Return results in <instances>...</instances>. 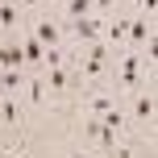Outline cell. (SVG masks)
<instances>
[{
    "mask_svg": "<svg viewBox=\"0 0 158 158\" xmlns=\"http://www.w3.org/2000/svg\"><path fill=\"white\" fill-rule=\"evenodd\" d=\"M137 79H142V50H129L125 63H121V83H125V87H137Z\"/></svg>",
    "mask_w": 158,
    "mask_h": 158,
    "instance_id": "cell-3",
    "label": "cell"
},
{
    "mask_svg": "<svg viewBox=\"0 0 158 158\" xmlns=\"http://www.w3.org/2000/svg\"><path fill=\"white\" fill-rule=\"evenodd\" d=\"M21 4H33V0H21Z\"/></svg>",
    "mask_w": 158,
    "mask_h": 158,
    "instance_id": "cell-14",
    "label": "cell"
},
{
    "mask_svg": "<svg viewBox=\"0 0 158 158\" xmlns=\"http://www.w3.org/2000/svg\"><path fill=\"white\" fill-rule=\"evenodd\" d=\"M8 158H13V154H8Z\"/></svg>",
    "mask_w": 158,
    "mask_h": 158,
    "instance_id": "cell-16",
    "label": "cell"
},
{
    "mask_svg": "<svg viewBox=\"0 0 158 158\" xmlns=\"http://www.w3.org/2000/svg\"><path fill=\"white\" fill-rule=\"evenodd\" d=\"M21 63H25L21 46H0V67H13V71H21Z\"/></svg>",
    "mask_w": 158,
    "mask_h": 158,
    "instance_id": "cell-7",
    "label": "cell"
},
{
    "mask_svg": "<svg viewBox=\"0 0 158 158\" xmlns=\"http://www.w3.org/2000/svg\"><path fill=\"white\" fill-rule=\"evenodd\" d=\"M25 83L21 71H13V67H0V92H17V87Z\"/></svg>",
    "mask_w": 158,
    "mask_h": 158,
    "instance_id": "cell-8",
    "label": "cell"
},
{
    "mask_svg": "<svg viewBox=\"0 0 158 158\" xmlns=\"http://www.w3.org/2000/svg\"><path fill=\"white\" fill-rule=\"evenodd\" d=\"M0 121H8V125H17V121H21V108H17L13 100H4V104H0Z\"/></svg>",
    "mask_w": 158,
    "mask_h": 158,
    "instance_id": "cell-11",
    "label": "cell"
},
{
    "mask_svg": "<svg viewBox=\"0 0 158 158\" xmlns=\"http://www.w3.org/2000/svg\"><path fill=\"white\" fill-rule=\"evenodd\" d=\"M0 25H4V29H8V25H17V4H8V0L0 4Z\"/></svg>",
    "mask_w": 158,
    "mask_h": 158,
    "instance_id": "cell-13",
    "label": "cell"
},
{
    "mask_svg": "<svg viewBox=\"0 0 158 158\" xmlns=\"http://www.w3.org/2000/svg\"><path fill=\"white\" fill-rule=\"evenodd\" d=\"M67 13H71V21H79V17L92 13V0H71V4H67Z\"/></svg>",
    "mask_w": 158,
    "mask_h": 158,
    "instance_id": "cell-12",
    "label": "cell"
},
{
    "mask_svg": "<svg viewBox=\"0 0 158 158\" xmlns=\"http://www.w3.org/2000/svg\"><path fill=\"white\" fill-rule=\"evenodd\" d=\"M58 33L63 29H58L54 21H38V33H33V38H38L42 46H58Z\"/></svg>",
    "mask_w": 158,
    "mask_h": 158,
    "instance_id": "cell-6",
    "label": "cell"
},
{
    "mask_svg": "<svg viewBox=\"0 0 158 158\" xmlns=\"http://www.w3.org/2000/svg\"><path fill=\"white\" fill-rule=\"evenodd\" d=\"M71 158H83V154H71Z\"/></svg>",
    "mask_w": 158,
    "mask_h": 158,
    "instance_id": "cell-15",
    "label": "cell"
},
{
    "mask_svg": "<svg viewBox=\"0 0 158 158\" xmlns=\"http://www.w3.org/2000/svg\"><path fill=\"white\" fill-rule=\"evenodd\" d=\"M87 46H92V50H87V63H83V79H100V75H104V63H108V50H112V46H108L104 38H100V42H87Z\"/></svg>",
    "mask_w": 158,
    "mask_h": 158,
    "instance_id": "cell-1",
    "label": "cell"
},
{
    "mask_svg": "<svg viewBox=\"0 0 158 158\" xmlns=\"http://www.w3.org/2000/svg\"><path fill=\"white\" fill-rule=\"evenodd\" d=\"M21 54H25V63H33V67H42V54H46V46H42L38 38H29V42H25V46H21Z\"/></svg>",
    "mask_w": 158,
    "mask_h": 158,
    "instance_id": "cell-9",
    "label": "cell"
},
{
    "mask_svg": "<svg viewBox=\"0 0 158 158\" xmlns=\"http://www.w3.org/2000/svg\"><path fill=\"white\" fill-rule=\"evenodd\" d=\"M125 33H129V50H142V42H146V33H150V17H146V13H137L133 21L125 25Z\"/></svg>",
    "mask_w": 158,
    "mask_h": 158,
    "instance_id": "cell-4",
    "label": "cell"
},
{
    "mask_svg": "<svg viewBox=\"0 0 158 158\" xmlns=\"http://www.w3.org/2000/svg\"><path fill=\"white\" fill-rule=\"evenodd\" d=\"M133 117L142 121V125H150L154 121V96L146 92V96H137V104H133Z\"/></svg>",
    "mask_w": 158,
    "mask_h": 158,
    "instance_id": "cell-5",
    "label": "cell"
},
{
    "mask_svg": "<svg viewBox=\"0 0 158 158\" xmlns=\"http://www.w3.org/2000/svg\"><path fill=\"white\" fill-rule=\"evenodd\" d=\"M71 33H75V42H100V17L87 13L79 21H71Z\"/></svg>",
    "mask_w": 158,
    "mask_h": 158,
    "instance_id": "cell-2",
    "label": "cell"
},
{
    "mask_svg": "<svg viewBox=\"0 0 158 158\" xmlns=\"http://www.w3.org/2000/svg\"><path fill=\"white\" fill-rule=\"evenodd\" d=\"M50 87H67L71 83V71H67V67H50V79H46Z\"/></svg>",
    "mask_w": 158,
    "mask_h": 158,
    "instance_id": "cell-10",
    "label": "cell"
}]
</instances>
